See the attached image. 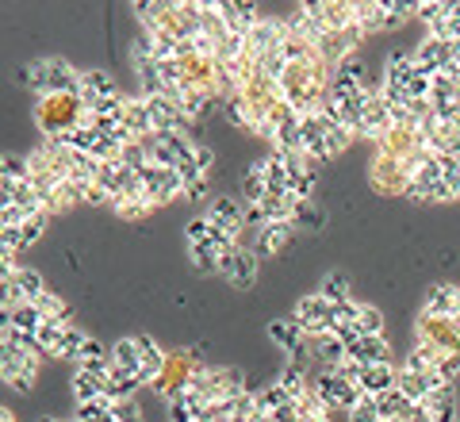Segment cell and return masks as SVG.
<instances>
[{
	"mask_svg": "<svg viewBox=\"0 0 460 422\" xmlns=\"http://www.w3.org/2000/svg\"><path fill=\"white\" fill-rule=\"evenodd\" d=\"M257 261H261V257H257L250 246H234V250L219 254V276H223V281H230L234 288H253Z\"/></svg>",
	"mask_w": 460,
	"mask_h": 422,
	"instance_id": "cell-11",
	"label": "cell"
},
{
	"mask_svg": "<svg viewBox=\"0 0 460 422\" xmlns=\"http://www.w3.org/2000/svg\"><path fill=\"white\" fill-rule=\"evenodd\" d=\"M242 196H246V203H261L265 200V177H261V166H250L246 181H242Z\"/></svg>",
	"mask_w": 460,
	"mask_h": 422,
	"instance_id": "cell-34",
	"label": "cell"
},
{
	"mask_svg": "<svg viewBox=\"0 0 460 422\" xmlns=\"http://www.w3.org/2000/svg\"><path fill=\"white\" fill-rule=\"evenodd\" d=\"M8 208V200H4V193H0V211H4Z\"/></svg>",
	"mask_w": 460,
	"mask_h": 422,
	"instance_id": "cell-45",
	"label": "cell"
},
{
	"mask_svg": "<svg viewBox=\"0 0 460 422\" xmlns=\"http://www.w3.org/2000/svg\"><path fill=\"white\" fill-rule=\"evenodd\" d=\"M269 338L284 346L288 354H307V334L299 330L292 319H277V323H269Z\"/></svg>",
	"mask_w": 460,
	"mask_h": 422,
	"instance_id": "cell-20",
	"label": "cell"
},
{
	"mask_svg": "<svg viewBox=\"0 0 460 422\" xmlns=\"http://www.w3.org/2000/svg\"><path fill=\"white\" fill-rule=\"evenodd\" d=\"M208 220H211V227H223V230H230V235H242V230H246V200H230V196L215 200L208 208Z\"/></svg>",
	"mask_w": 460,
	"mask_h": 422,
	"instance_id": "cell-17",
	"label": "cell"
},
{
	"mask_svg": "<svg viewBox=\"0 0 460 422\" xmlns=\"http://www.w3.org/2000/svg\"><path fill=\"white\" fill-rule=\"evenodd\" d=\"M35 308H39L42 319H74V315H69V308H66V300H62V296H54L50 288L35 300Z\"/></svg>",
	"mask_w": 460,
	"mask_h": 422,
	"instance_id": "cell-33",
	"label": "cell"
},
{
	"mask_svg": "<svg viewBox=\"0 0 460 422\" xmlns=\"http://www.w3.org/2000/svg\"><path fill=\"white\" fill-rule=\"evenodd\" d=\"M111 365H115V361H111L108 349H100L93 338L84 342L81 357H77V369H81V373H89V376H100V381H108V376H111Z\"/></svg>",
	"mask_w": 460,
	"mask_h": 422,
	"instance_id": "cell-22",
	"label": "cell"
},
{
	"mask_svg": "<svg viewBox=\"0 0 460 422\" xmlns=\"http://www.w3.org/2000/svg\"><path fill=\"white\" fill-rule=\"evenodd\" d=\"M199 369H204V365H199V361H196L192 349H181V354H169V357H165V369H162V376H157V381H154V391H157V396H162V400L169 403L172 396H181V391L192 384V376H196Z\"/></svg>",
	"mask_w": 460,
	"mask_h": 422,
	"instance_id": "cell-5",
	"label": "cell"
},
{
	"mask_svg": "<svg viewBox=\"0 0 460 422\" xmlns=\"http://www.w3.org/2000/svg\"><path fill=\"white\" fill-rule=\"evenodd\" d=\"M372 188L384 196H407L411 193V184H414V169H407L402 162H395V157H384L376 154L372 157Z\"/></svg>",
	"mask_w": 460,
	"mask_h": 422,
	"instance_id": "cell-8",
	"label": "cell"
},
{
	"mask_svg": "<svg viewBox=\"0 0 460 422\" xmlns=\"http://www.w3.org/2000/svg\"><path fill=\"white\" fill-rule=\"evenodd\" d=\"M81 115H84L81 93H54V96H39L35 123L47 139H66L69 130L81 127Z\"/></svg>",
	"mask_w": 460,
	"mask_h": 422,
	"instance_id": "cell-2",
	"label": "cell"
},
{
	"mask_svg": "<svg viewBox=\"0 0 460 422\" xmlns=\"http://www.w3.org/2000/svg\"><path fill=\"white\" fill-rule=\"evenodd\" d=\"M184 230H189V246H196V242H211V223H208V215H199V220H192Z\"/></svg>",
	"mask_w": 460,
	"mask_h": 422,
	"instance_id": "cell-38",
	"label": "cell"
},
{
	"mask_svg": "<svg viewBox=\"0 0 460 422\" xmlns=\"http://www.w3.org/2000/svg\"><path fill=\"white\" fill-rule=\"evenodd\" d=\"M12 288H16V300H20V303H35L42 292H47V281H42L35 269L20 265L16 273H12Z\"/></svg>",
	"mask_w": 460,
	"mask_h": 422,
	"instance_id": "cell-24",
	"label": "cell"
},
{
	"mask_svg": "<svg viewBox=\"0 0 460 422\" xmlns=\"http://www.w3.org/2000/svg\"><path fill=\"white\" fill-rule=\"evenodd\" d=\"M119 130L127 139H150L157 135L154 123H150V112H146V100L142 96H123V115H119Z\"/></svg>",
	"mask_w": 460,
	"mask_h": 422,
	"instance_id": "cell-14",
	"label": "cell"
},
{
	"mask_svg": "<svg viewBox=\"0 0 460 422\" xmlns=\"http://www.w3.org/2000/svg\"><path fill=\"white\" fill-rule=\"evenodd\" d=\"M411 58H414V66H419L426 77H434V74H449V66H453V58H456V47H453V42H445V39L426 35L422 47L414 50Z\"/></svg>",
	"mask_w": 460,
	"mask_h": 422,
	"instance_id": "cell-13",
	"label": "cell"
},
{
	"mask_svg": "<svg viewBox=\"0 0 460 422\" xmlns=\"http://www.w3.org/2000/svg\"><path fill=\"white\" fill-rule=\"evenodd\" d=\"M189 388L204 403H223V400L246 396V388H242V373L238 369H223V365H204V369L192 376Z\"/></svg>",
	"mask_w": 460,
	"mask_h": 422,
	"instance_id": "cell-3",
	"label": "cell"
},
{
	"mask_svg": "<svg viewBox=\"0 0 460 422\" xmlns=\"http://www.w3.org/2000/svg\"><path fill=\"white\" fill-rule=\"evenodd\" d=\"M395 123V115H392V104H387V96L380 85H368V93H365V112H361V130H357V139H372V142H380L387 130H392Z\"/></svg>",
	"mask_w": 460,
	"mask_h": 422,
	"instance_id": "cell-7",
	"label": "cell"
},
{
	"mask_svg": "<svg viewBox=\"0 0 460 422\" xmlns=\"http://www.w3.org/2000/svg\"><path fill=\"white\" fill-rule=\"evenodd\" d=\"M111 418L115 422H142V411L135 400H123V403H111Z\"/></svg>",
	"mask_w": 460,
	"mask_h": 422,
	"instance_id": "cell-37",
	"label": "cell"
},
{
	"mask_svg": "<svg viewBox=\"0 0 460 422\" xmlns=\"http://www.w3.org/2000/svg\"><path fill=\"white\" fill-rule=\"evenodd\" d=\"M150 211H154V203H150V196H146V193H138V196H127V200H119V203H115V215H119V220H127V223H138V220H146Z\"/></svg>",
	"mask_w": 460,
	"mask_h": 422,
	"instance_id": "cell-29",
	"label": "cell"
},
{
	"mask_svg": "<svg viewBox=\"0 0 460 422\" xmlns=\"http://www.w3.org/2000/svg\"><path fill=\"white\" fill-rule=\"evenodd\" d=\"M323 223H326V215L314 208L311 200H304V203H299V208L292 211V227H296V230H319Z\"/></svg>",
	"mask_w": 460,
	"mask_h": 422,
	"instance_id": "cell-32",
	"label": "cell"
},
{
	"mask_svg": "<svg viewBox=\"0 0 460 422\" xmlns=\"http://www.w3.org/2000/svg\"><path fill=\"white\" fill-rule=\"evenodd\" d=\"M395 376H399V369L392 365V361H384V365H361V373H357V388H361L365 396L380 400L395 388Z\"/></svg>",
	"mask_w": 460,
	"mask_h": 422,
	"instance_id": "cell-16",
	"label": "cell"
},
{
	"mask_svg": "<svg viewBox=\"0 0 460 422\" xmlns=\"http://www.w3.org/2000/svg\"><path fill=\"white\" fill-rule=\"evenodd\" d=\"M253 396H257V411H261V415H277L280 411V407H288V403H292V391H288L280 381L277 384H269V388H261V391H253Z\"/></svg>",
	"mask_w": 460,
	"mask_h": 422,
	"instance_id": "cell-25",
	"label": "cell"
},
{
	"mask_svg": "<svg viewBox=\"0 0 460 422\" xmlns=\"http://www.w3.org/2000/svg\"><path fill=\"white\" fill-rule=\"evenodd\" d=\"M0 181H4V154H0Z\"/></svg>",
	"mask_w": 460,
	"mask_h": 422,
	"instance_id": "cell-44",
	"label": "cell"
},
{
	"mask_svg": "<svg viewBox=\"0 0 460 422\" xmlns=\"http://www.w3.org/2000/svg\"><path fill=\"white\" fill-rule=\"evenodd\" d=\"M345 354H349V361H357V365H384V361H392L384 338H357L345 346Z\"/></svg>",
	"mask_w": 460,
	"mask_h": 422,
	"instance_id": "cell-21",
	"label": "cell"
},
{
	"mask_svg": "<svg viewBox=\"0 0 460 422\" xmlns=\"http://www.w3.org/2000/svg\"><path fill=\"white\" fill-rule=\"evenodd\" d=\"M189 261L196 273H219V250L211 242H196L189 246Z\"/></svg>",
	"mask_w": 460,
	"mask_h": 422,
	"instance_id": "cell-30",
	"label": "cell"
},
{
	"mask_svg": "<svg viewBox=\"0 0 460 422\" xmlns=\"http://www.w3.org/2000/svg\"><path fill=\"white\" fill-rule=\"evenodd\" d=\"M111 361H115V369L127 373V376H135L138 381V373H142V349L135 338H119L111 346Z\"/></svg>",
	"mask_w": 460,
	"mask_h": 422,
	"instance_id": "cell-23",
	"label": "cell"
},
{
	"mask_svg": "<svg viewBox=\"0 0 460 422\" xmlns=\"http://www.w3.org/2000/svg\"><path fill=\"white\" fill-rule=\"evenodd\" d=\"M357 334L361 338H384V315L372 303H357Z\"/></svg>",
	"mask_w": 460,
	"mask_h": 422,
	"instance_id": "cell-27",
	"label": "cell"
},
{
	"mask_svg": "<svg viewBox=\"0 0 460 422\" xmlns=\"http://www.w3.org/2000/svg\"><path fill=\"white\" fill-rule=\"evenodd\" d=\"M12 308H20L16 288H12V281H0V311H12Z\"/></svg>",
	"mask_w": 460,
	"mask_h": 422,
	"instance_id": "cell-39",
	"label": "cell"
},
{
	"mask_svg": "<svg viewBox=\"0 0 460 422\" xmlns=\"http://www.w3.org/2000/svg\"><path fill=\"white\" fill-rule=\"evenodd\" d=\"M77 93H81L84 104H96V100H123L119 85H115L111 74H104V69H89V74H81Z\"/></svg>",
	"mask_w": 460,
	"mask_h": 422,
	"instance_id": "cell-18",
	"label": "cell"
},
{
	"mask_svg": "<svg viewBox=\"0 0 460 422\" xmlns=\"http://www.w3.org/2000/svg\"><path fill=\"white\" fill-rule=\"evenodd\" d=\"M349 422H380V411H376V400L365 396L361 403L349 411Z\"/></svg>",
	"mask_w": 460,
	"mask_h": 422,
	"instance_id": "cell-36",
	"label": "cell"
},
{
	"mask_svg": "<svg viewBox=\"0 0 460 422\" xmlns=\"http://www.w3.org/2000/svg\"><path fill=\"white\" fill-rule=\"evenodd\" d=\"M74 400H77V407H84V403H100V400H104V381L77 369V373H74Z\"/></svg>",
	"mask_w": 460,
	"mask_h": 422,
	"instance_id": "cell-26",
	"label": "cell"
},
{
	"mask_svg": "<svg viewBox=\"0 0 460 422\" xmlns=\"http://www.w3.org/2000/svg\"><path fill=\"white\" fill-rule=\"evenodd\" d=\"M16 81L23 85V89H31V66H23V69H20V74H16Z\"/></svg>",
	"mask_w": 460,
	"mask_h": 422,
	"instance_id": "cell-42",
	"label": "cell"
},
{
	"mask_svg": "<svg viewBox=\"0 0 460 422\" xmlns=\"http://www.w3.org/2000/svg\"><path fill=\"white\" fill-rule=\"evenodd\" d=\"M292 323L307 334V338H319V334H330V327H334V303H326L319 292H311L296 303V315Z\"/></svg>",
	"mask_w": 460,
	"mask_h": 422,
	"instance_id": "cell-10",
	"label": "cell"
},
{
	"mask_svg": "<svg viewBox=\"0 0 460 422\" xmlns=\"http://www.w3.org/2000/svg\"><path fill=\"white\" fill-rule=\"evenodd\" d=\"M108 422H115V418H108Z\"/></svg>",
	"mask_w": 460,
	"mask_h": 422,
	"instance_id": "cell-47",
	"label": "cell"
},
{
	"mask_svg": "<svg viewBox=\"0 0 460 422\" xmlns=\"http://www.w3.org/2000/svg\"><path fill=\"white\" fill-rule=\"evenodd\" d=\"M42 327V315L35 303H20V308H12V330H20V334H35Z\"/></svg>",
	"mask_w": 460,
	"mask_h": 422,
	"instance_id": "cell-31",
	"label": "cell"
},
{
	"mask_svg": "<svg viewBox=\"0 0 460 422\" xmlns=\"http://www.w3.org/2000/svg\"><path fill=\"white\" fill-rule=\"evenodd\" d=\"M288 42V23L284 20H272V16H261L250 31H246V50L253 58H261V54H277L280 47Z\"/></svg>",
	"mask_w": 460,
	"mask_h": 422,
	"instance_id": "cell-12",
	"label": "cell"
},
{
	"mask_svg": "<svg viewBox=\"0 0 460 422\" xmlns=\"http://www.w3.org/2000/svg\"><path fill=\"white\" fill-rule=\"evenodd\" d=\"M81 74L66 58H39L31 62V89L39 96H54V93H77Z\"/></svg>",
	"mask_w": 460,
	"mask_h": 422,
	"instance_id": "cell-4",
	"label": "cell"
},
{
	"mask_svg": "<svg viewBox=\"0 0 460 422\" xmlns=\"http://www.w3.org/2000/svg\"><path fill=\"white\" fill-rule=\"evenodd\" d=\"M414 354L429 361L445 384H453L460 373V319H438L422 311L414 327Z\"/></svg>",
	"mask_w": 460,
	"mask_h": 422,
	"instance_id": "cell-1",
	"label": "cell"
},
{
	"mask_svg": "<svg viewBox=\"0 0 460 422\" xmlns=\"http://www.w3.org/2000/svg\"><path fill=\"white\" fill-rule=\"evenodd\" d=\"M292 235H296V227H292V220H277V223H265L261 230L253 235V242H250V250L257 254V257H272V254H280L288 242H292Z\"/></svg>",
	"mask_w": 460,
	"mask_h": 422,
	"instance_id": "cell-15",
	"label": "cell"
},
{
	"mask_svg": "<svg viewBox=\"0 0 460 422\" xmlns=\"http://www.w3.org/2000/svg\"><path fill=\"white\" fill-rule=\"evenodd\" d=\"M422 311L438 315V319H460V288L456 284H434L426 292Z\"/></svg>",
	"mask_w": 460,
	"mask_h": 422,
	"instance_id": "cell-19",
	"label": "cell"
},
{
	"mask_svg": "<svg viewBox=\"0 0 460 422\" xmlns=\"http://www.w3.org/2000/svg\"><path fill=\"white\" fill-rule=\"evenodd\" d=\"M0 354H4V342H0Z\"/></svg>",
	"mask_w": 460,
	"mask_h": 422,
	"instance_id": "cell-46",
	"label": "cell"
},
{
	"mask_svg": "<svg viewBox=\"0 0 460 422\" xmlns=\"http://www.w3.org/2000/svg\"><path fill=\"white\" fill-rule=\"evenodd\" d=\"M0 381L12 384L16 391H31L39 381V354L35 349H20L4 342V354H0Z\"/></svg>",
	"mask_w": 460,
	"mask_h": 422,
	"instance_id": "cell-6",
	"label": "cell"
},
{
	"mask_svg": "<svg viewBox=\"0 0 460 422\" xmlns=\"http://www.w3.org/2000/svg\"><path fill=\"white\" fill-rule=\"evenodd\" d=\"M138 181H142V188H146V196H150L154 208H165V203L184 200V181H181L177 169L146 166V169H138Z\"/></svg>",
	"mask_w": 460,
	"mask_h": 422,
	"instance_id": "cell-9",
	"label": "cell"
},
{
	"mask_svg": "<svg viewBox=\"0 0 460 422\" xmlns=\"http://www.w3.org/2000/svg\"><path fill=\"white\" fill-rule=\"evenodd\" d=\"M47 223H50V215L47 211H39V215H31L23 227H20V235H23V242L31 246V242H39L42 238V230H47Z\"/></svg>",
	"mask_w": 460,
	"mask_h": 422,
	"instance_id": "cell-35",
	"label": "cell"
},
{
	"mask_svg": "<svg viewBox=\"0 0 460 422\" xmlns=\"http://www.w3.org/2000/svg\"><path fill=\"white\" fill-rule=\"evenodd\" d=\"M349 292H353V288H349V281H345V273H326L323 284H319V296L326 303H349L353 300Z\"/></svg>",
	"mask_w": 460,
	"mask_h": 422,
	"instance_id": "cell-28",
	"label": "cell"
},
{
	"mask_svg": "<svg viewBox=\"0 0 460 422\" xmlns=\"http://www.w3.org/2000/svg\"><path fill=\"white\" fill-rule=\"evenodd\" d=\"M208 196V181H199V184H184V200H204Z\"/></svg>",
	"mask_w": 460,
	"mask_h": 422,
	"instance_id": "cell-40",
	"label": "cell"
},
{
	"mask_svg": "<svg viewBox=\"0 0 460 422\" xmlns=\"http://www.w3.org/2000/svg\"><path fill=\"white\" fill-rule=\"evenodd\" d=\"M12 334V311H0V342H8Z\"/></svg>",
	"mask_w": 460,
	"mask_h": 422,
	"instance_id": "cell-41",
	"label": "cell"
},
{
	"mask_svg": "<svg viewBox=\"0 0 460 422\" xmlns=\"http://www.w3.org/2000/svg\"><path fill=\"white\" fill-rule=\"evenodd\" d=\"M0 422H16V415H12L8 407H0Z\"/></svg>",
	"mask_w": 460,
	"mask_h": 422,
	"instance_id": "cell-43",
	"label": "cell"
}]
</instances>
